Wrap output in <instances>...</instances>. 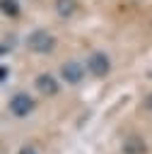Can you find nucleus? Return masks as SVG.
I'll return each mask as SVG.
<instances>
[{
  "mask_svg": "<svg viewBox=\"0 0 152 154\" xmlns=\"http://www.w3.org/2000/svg\"><path fill=\"white\" fill-rule=\"evenodd\" d=\"M27 46H29V51H34V53H51V51L55 48V36H53L51 31H46V29H36V31L29 34Z\"/></svg>",
  "mask_w": 152,
  "mask_h": 154,
  "instance_id": "nucleus-1",
  "label": "nucleus"
},
{
  "mask_svg": "<svg viewBox=\"0 0 152 154\" xmlns=\"http://www.w3.org/2000/svg\"><path fill=\"white\" fill-rule=\"evenodd\" d=\"M87 70L92 72V77H106L111 72V58L104 51H94L87 55Z\"/></svg>",
  "mask_w": 152,
  "mask_h": 154,
  "instance_id": "nucleus-2",
  "label": "nucleus"
},
{
  "mask_svg": "<svg viewBox=\"0 0 152 154\" xmlns=\"http://www.w3.org/2000/svg\"><path fill=\"white\" fill-rule=\"evenodd\" d=\"M10 111H12V116H17V118H27V116L34 111V99H31L27 91H19V94H14V96L10 99Z\"/></svg>",
  "mask_w": 152,
  "mask_h": 154,
  "instance_id": "nucleus-3",
  "label": "nucleus"
},
{
  "mask_svg": "<svg viewBox=\"0 0 152 154\" xmlns=\"http://www.w3.org/2000/svg\"><path fill=\"white\" fill-rule=\"evenodd\" d=\"M60 79L68 82V84H80V82L84 79V67H82V63H77V60L63 63V65H60Z\"/></svg>",
  "mask_w": 152,
  "mask_h": 154,
  "instance_id": "nucleus-4",
  "label": "nucleus"
},
{
  "mask_svg": "<svg viewBox=\"0 0 152 154\" xmlns=\"http://www.w3.org/2000/svg\"><path fill=\"white\" fill-rule=\"evenodd\" d=\"M34 87H36V91L43 94V96H53V94H58V79H55L53 75H48V72H41V75L36 77Z\"/></svg>",
  "mask_w": 152,
  "mask_h": 154,
  "instance_id": "nucleus-5",
  "label": "nucleus"
},
{
  "mask_svg": "<svg viewBox=\"0 0 152 154\" xmlns=\"http://www.w3.org/2000/svg\"><path fill=\"white\" fill-rule=\"evenodd\" d=\"M147 152V144L140 135H128L123 140V154H145Z\"/></svg>",
  "mask_w": 152,
  "mask_h": 154,
  "instance_id": "nucleus-6",
  "label": "nucleus"
},
{
  "mask_svg": "<svg viewBox=\"0 0 152 154\" xmlns=\"http://www.w3.org/2000/svg\"><path fill=\"white\" fill-rule=\"evenodd\" d=\"M55 12H58V17H63V19L72 17V14L77 12V0H55Z\"/></svg>",
  "mask_w": 152,
  "mask_h": 154,
  "instance_id": "nucleus-7",
  "label": "nucleus"
},
{
  "mask_svg": "<svg viewBox=\"0 0 152 154\" xmlns=\"http://www.w3.org/2000/svg\"><path fill=\"white\" fill-rule=\"evenodd\" d=\"M0 12L7 17H17L19 14V2L17 0H0Z\"/></svg>",
  "mask_w": 152,
  "mask_h": 154,
  "instance_id": "nucleus-8",
  "label": "nucleus"
},
{
  "mask_svg": "<svg viewBox=\"0 0 152 154\" xmlns=\"http://www.w3.org/2000/svg\"><path fill=\"white\" fill-rule=\"evenodd\" d=\"M19 154H36V149H34V147H22Z\"/></svg>",
  "mask_w": 152,
  "mask_h": 154,
  "instance_id": "nucleus-9",
  "label": "nucleus"
},
{
  "mask_svg": "<svg viewBox=\"0 0 152 154\" xmlns=\"http://www.w3.org/2000/svg\"><path fill=\"white\" fill-rule=\"evenodd\" d=\"M145 108H147V111H152V94L145 99Z\"/></svg>",
  "mask_w": 152,
  "mask_h": 154,
  "instance_id": "nucleus-10",
  "label": "nucleus"
}]
</instances>
